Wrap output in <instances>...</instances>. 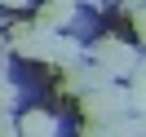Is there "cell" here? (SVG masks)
Here are the masks:
<instances>
[{"label":"cell","mask_w":146,"mask_h":137,"mask_svg":"<svg viewBox=\"0 0 146 137\" xmlns=\"http://www.w3.org/2000/svg\"><path fill=\"white\" fill-rule=\"evenodd\" d=\"M80 111H84V119H93V124H111V119H124L128 111H133V93H124L115 80H111V84H102V89L84 93Z\"/></svg>","instance_id":"cell-1"},{"label":"cell","mask_w":146,"mask_h":137,"mask_svg":"<svg viewBox=\"0 0 146 137\" xmlns=\"http://www.w3.org/2000/svg\"><path fill=\"white\" fill-rule=\"evenodd\" d=\"M93 62H98L102 71L111 75V80H124V75H133L137 66H142V58H137V49L128 44V40L102 36L98 44H93Z\"/></svg>","instance_id":"cell-2"},{"label":"cell","mask_w":146,"mask_h":137,"mask_svg":"<svg viewBox=\"0 0 146 137\" xmlns=\"http://www.w3.org/2000/svg\"><path fill=\"white\" fill-rule=\"evenodd\" d=\"M53 36H58V31H44L40 22H18V27L9 31V49H13L18 58H40V62H44Z\"/></svg>","instance_id":"cell-3"},{"label":"cell","mask_w":146,"mask_h":137,"mask_svg":"<svg viewBox=\"0 0 146 137\" xmlns=\"http://www.w3.org/2000/svg\"><path fill=\"white\" fill-rule=\"evenodd\" d=\"M102 84H111V75L102 71L98 62H93V66H80V62H75V66H66V75L58 80V89H62V93H75V97H84V93L102 89Z\"/></svg>","instance_id":"cell-4"},{"label":"cell","mask_w":146,"mask_h":137,"mask_svg":"<svg viewBox=\"0 0 146 137\" xmlns=\"http://www.w3.org/2000/svg\"><path fill=\"white\" fill-rule=\"evenodd\" d=\"M71 13H75V5H62V0H44V5L36 9V22H40L44 31H66Z\"/></svg>","instance_id":"cell-5"},{"label":"cell","mask_w":146,"mask_h":137,"mask_svg":"<svg viewBox=\"0 0 146 137\" xmlns=\"http://www.w3.org/2000/svg\"><path fill=\"white\" fill-rule=\"evenodd\" d=\"M18 133L22 137H58V119L49 115V111H27V115L18 119Z\"/></svg>","instance_id":"cell-6"},{"label":"cell","mask_w":146,"mask_h":137,"mask_svg":"<svg viewBox=\"0 0 146 137\" xmlns=\"http://www.w3.org/2000/svg\"><path fill=\"white\" fill-rule=\"evenodd\" d=\"M44 62H53V66H75V62H80V44L66 40V31H58L53 44H49V58H44Z\"/></svg>","instance_id":"cell-7"},{"label":"cell","mask_w":146,"mask_h":137,"mask_svg":"<svg viewBox=\"0 0 146 137\" xmlns=\"http://www.w3.org/2000/svg\"><path fill=\"white\" fill-rule=\"evenodd\" d=\"M111 137H146V115H124V119H111Z\"/></svg>","instance_id":"cell-8"},{"label":"cell","mask_w":146,"mask_h":137,"mask_svg":"<svg viewBox=\"0 0 146 137\" xmlns=\"http://www.w3.org/2000/svg\"><path fill=\"white\" fill-rule=\"evenodd\" d=\"M13 106H18V89L5 80V84H0V111H13Z\"/></svg>","instance_id":"cell-9"},{"label":"cell","mask_w":146,"mask_h":137,"mask_svg":"<svg viewBox=\"0 0 146 137\" xmlns=\"http://www.w3.org/2000/svg\"><path fill=\"white\" fill-rule=\"evenodd\" d=\"M133 27H137V40L146 44V5H133Z\"/></svg>","instance_id":"cell-10"},{"label":"cell","mask_w":146,"mask_h":137,"mask_svg":"<svg viewBox=\"0 0 146 137\" xmlns=\"http://www.w3.org/2000/svg\"><path fill=\"white\" fill-rule=\"evenodd\" d=\"M128 80H133V93H146V62H142V66H137V71H133V75H128Z\"/></svg>","instance_id":"cell-11"},{"label":"cell","mask_w":146,"mask_h":137,"mask_svg":"<svg viewBox=\"0 0 146 137\" xmlns=\"http://www.w3.org/2000/svg\"><path fill=\"white\" fill-rule=\"evenodd\" d=\"M13 128H18V124H13V115H9V111H0V133H13Z\"/></svg>","instance_id":"cell-12"},{"label":"cell","mask_w":146,"mask_h":137,"mask_svg":"<svg viewBox=\"0 0 146 137\" xmlns=\"http://www.w3.org/2000/svg\"><path fill=\"white\" fill-rule=\"evenodd\" d=\"M5 9H22V5H31V0H0Z\"/></svg>","instance_id":"cell-13"},{"label":"cell","mask_w":146,"mask_h":137,"mask_svg":"<svg viewBox=\"0 0 146 137\" xmlns=\"http://www.w3.org/2000/svg\"><path fill=\"white\" fill-rule=\"evenodd\" d=\"M9 80V62H5V58H0V84Z\"/></svg>","instance_id":"cell-14"},{"label":"cell","mask_w":146,"mask_h":137,"mask_svg":"<svg viewBox=\"0 0 146 137\" xmlns=\"http://www.w3.org/2000/svg\"><path fill=\"white\" fill-rule=\"evenodd\" d=\"M0 137H22V133H18V128H13V133H0Z\"/></svg>","instance_id":"cell-15"},{"label":"cell","mask_w":146,"mask_h":137,"mask_svg":"<svg viewBox=\"0 0 146 137\" xmlns=\"http://www.w3.org/2000/svg\"><path fill=\"white\" fill-rule=\"evenodd\" d=\"M62 5H80V0H62Z\"/></svg>","instance_id":"cell-16"}]
</instances>
